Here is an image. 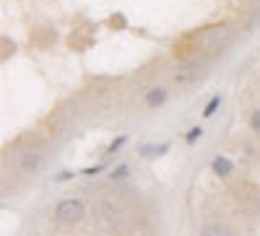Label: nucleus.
Segmentation results:
<instances>
[{
  "label": "nucleus",
  "mask_w": 260,
  "mask_h": 236,
  "mask_svg": "<svg viewBox=\"0 0 260 236\" xmlns=\"http://www.w3.org/2000/svg\"><path fill=\"white\" fill-rule=\"evenodd\" d=\"M201 133H203V130H201V127H192V130L187 133V143H192L195 138H201Z\"/></svg>",
  "instance_id": "4468645a"
},
{
  "label": "nucleus",
  "mask_w": 260,
  "mask_h": 236,
  "mask_svg": "<svg viewBox=\"0 0 260 236\" xmlns=\"http://www.w3.org/2000/svg\"><path fill=\"white\" fill-rule=\"evenodd\" d=\"M211 166H213V171H216L219 177H229V174H232V161L224 159V156H216Z\"/></svg>",
  "instance_id": "423d86ee"
},
{
  "label": "nucleus",
  "mask_w": 260,
  "mask_h": 236,
  "mask_svg": "<svg viewBox=\"0 0 260 236\" xmlns=\"http://www.w3.org/2000/svg\"><path fill=\"white\" fill-rule=\"evenodd\" d=\"M122 177H127V166H117L112 171V179H122Z\"/></svg>",
  "instance_id": "ddd939ff"
},
{
  "label": "nucleus",
  "mask_w": 260,
  "mask_h": 236,
  "mask_svg": "<svg viewBox=\"0 0 260 236\" xmlns=\"http://www.w3.org/2000/svg\"><path fill=\"white\" fill-rule=\"evenodd\" d=\"M55 218L60 223H78L83 218V203L81 200H62L57 208H55Z\"/></svg>",
  "instance_id": "7ed1b4c3"
},
{
  "label": "nucleus",
  "mask_w": 260,
  "mask_h": 236,
  "mask_svg": "<svg viewBox=\"0 0 260 236\" xmlns=\"http://www.w3.org/2000/svg\"><path fill=\"white\" fill-rule=\"evenodd\" d=\"M122 143H125V138H117V140H115V143L110 145V153H115V151H117V148H120Z\"/></svg>",
  "instance_id": "2eb2a0df"
},
{
  "label": "nucleus",
  "mask_w": 260,
  "mask_h": 236,
  "mask_svg": "<svg viewBox=\"0 0 260 236\" xmlns=\"http://www.w3.org/2000/svg\"><path fill=\"white\" fill-rule=\"evenodd\" d=\"M250 127H252L255 133H260V109L252 112V117H250Z\"/></svg>",
  "instance_id": "9b49d317"
},
{
  "label": "nucleus",
  "mask_w": 260,
  "mask_h": 236,
  "mask_svg": "<svg viewBox=\"0 0 260 236\" xmlns=\"http://www.w3.org/2000/svg\"><path fill=\"white\" fill-rule=\"evenodd\" d=\"M167 151H169V145H167V143H159V145H143V148H141V156L154 159V156H161V153H167Z\"/></svg>",
  "instance_id": "0eeeda50"
},
{
  "label": "nucleus",
  "mask_w": 260,
  "mask_h": 236,
  "mask_svg": "<svg viewBox=\"0 0 260 236\" xmlns=\"http://www.w3.org/2000/svg\"><path fill=\"white\" fill-rule=\"evenodd\" d=\"M219 104H221V96H213V99L208 101V106H206V112H203V114H206V117H211L216 109H219Z\"/></svg>",
  "instance_id": "9d476101"
},
{
  "label": "nucleus",
  "mask_w": 260,
  "mask_h": 236,
  "mask_svg": "<svg viewBox=\"0 0 260 236\" xmlns=\"http://www.w3.org/2000/svg\"><path fill=\"white\" fill-rule=\"evenodd\" d=\"M42 164V153L39 151H26L24 156H21V169L24 171H37Z\"/></svg>",
  "instance_id": "39448f33"
},
{
  "label": "nucleus",
  "mask_w": 260,
  "mask_h": 236,
  "mask_svg": "<svg viewBox=\"0 0 260 236\" xmlns=\"http://www.w3.org/2000/svg\"><path fill=\"white\" fill-rule=\"evenodd\" d=\"M94 218H96V226L107 233H115L120 231L122 226V208L120 203H115L112 198H99L96 205H94Z\"/></svg>",
  "instance_id": "f257e3e1"
},
{
  "label": "nucleus",
  "mask_w": 260,
  "mask_h": 236,
  "mask_svg": "<svg viewBox=\"0 0 260 236\" xmlns=\"http://www.w3.org/2000/svg\"><path fill=\"white\" fill-rule=\"evenodd\" d=\"M198 42H201L208 52H219V50H224L229 42H232V29H229V26H213V29L203 31V34L198 36Z\"/></svg>",
  "instance_id": "f03ea898"
},
{
  "label": "nucleus",
  "mask_w": 260,
  "mask_h": 236,
  "mask_svg": "<svg viewBox=\"0 0 260 236\" xmlns=\"http://www.w3.org/2000/svg\"><path fill=\"white\" fill-rule=\"evenodd\" d=\"M198 62H195V60H190V62H182V65L175 70V81L182 86V83H190L192 78H198Z\"/></svg>",
  "instance_id": "20e7f679"
},
{
  "label": "nucleus",
  "mask_w": 260,
  "mask_h": 236,
  "mask_svg": "<svg viewBox=\"0 0 260 236\" xmlns=\"http://www.w3.org/2000/svg\"><path fill=\"white\" fill-rule=\"evenodd\" d=\"M201 236H232V233H229V228H226V226H219V223H208V226H203Z\"/></svg>",
  "instance_id": "6e6552de"
},
{
  "label": "nucleus",
  "mask_w": 260,
  "mask_h": 236,
  "mask_svg": "<svg viewBox=\"0 0 260 236\" xmlns=\"http://www.w3.org/2000/svg\"><path fill=\"white\" fill-rule=\"evenodd\" d=\"M71 177H73V174H71V171H62V174L57 177V182H65V179H71Z\"/></svg>",
  "instance_id": "dca6fc26"
},
{
  "label": "nucleus",
  "mask_w": 260,
  "mask_h": 236,
  "mask_svg": "<svg viewBox=\"0 0 260 236\" xmlns=\"http://www.w3.org/2000/svg\"><path fill=\"white\" fill-rule=\"evenodd\" d=\"M13 42H8V39H3V60H8V55H13Z\"/></svg>",
  "instance_id": "f8f14e48"
},
{
  "label": "nucleus",
  "mask_w": 260,
  "mask_h": 236,
  "mask_svg": "<svg viewBox=\"0 0 260 236\" xmlns=\"http://www.w3.org/2000/svg\"><path fill=\"white\" fill-rule=\"evenodd\" d=\"M164 99H167V91H164V89H154V91L146 96V104H148V106H159Z\"/></svg>",
  "instance_id": "1a4fd4ad"
}]
</instances>
